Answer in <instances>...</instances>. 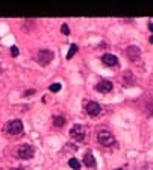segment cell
<instances>
[{"instance_id":"obj_1","label":"cell","mask_w":153,"mask_h":170,"mask_svg":"<svg viewBox=\"0 0 153 170\" xmlns=\"http://www.w3.org/2000/svg\"><path fill=\"white\" fill-rule=\"evenodd\" d=\"M37 61H38V64L43 65V67L49 65L52 61H53V52L52 50H47V49L39 50L38 55H37Z\"/></svg>"},{"instance_id":"obj_2","label":"cell","mask_w":153,"mask_h":170,"mask_svg":"<svg viewBox=\"0 0 153 170\" xmlns=\"http://www.w3.org/2000/svg\"><path fill=\"white\" fill-rule=\"evenodd\" d=\"M70 135L71 138H74L76 141H83L86 137V128L82 125H74L70 129Z\"/></svg>"},{"instance_id":"obj_3","label":"cell","mask_w":153,"mask_h":170,"mask_svg":"<svg viewBox=\"0 0 153 170\" xmlns=\"http://www.w3.org/2000/svg\"><path fill=\"white\" fill-rule=\"evenodd\" d=\"M97 140L102 146H112L115 143V138L109 131H100L97 134Z\"/></svg>"},{"instance_id":"obj_4","label":"cell","mask_w":153,"mask_h":170,"mask_svg":"<svg viewBox=\"0 0 153 170\" xmlns=\"http://www.w3.org/2000/svg\"><path fill=\"white\" fill-rule=\"evenodd\" d=\"M6 131L11 135H18L23 132V121L21 120H11L8 125H6Z\"/></svg>"},{"instance_id":"obj_5","label":"cell","mask_w":153,"mask_h":170,"mask_svg":"<svg viewBox=\"0 0 153 170\" xmlns=\"http://www.w3.org/2000/svg\"><path fill=\"white\" fill-rule=\"evenodd\" d=\"M34 155H35V149L30 144H23L18 147V156L21 160H30L34 158Z\"/></svg>"},{"instance_id":"obj_6","label":"cell","mask_w":153,"mask_h":170,"mask_svg":"<svg viewBox=\"0 0 153 170\" xmlns=\"http://www.w3.org/2000/svg\"><path fill=\"white\" fill-rule=\"evenodd\" d=\"M100 111H102V108L97 102H88L86 103V112H88L90 117H96V115L100 114Z\"/></svg>"},{"instance_id":"obj_7","label":"cell","mask_w":153,"mask_h":170,"mask_svg":"<svg viewBox=\"0 0 153 170\" xmlns=\"http://www.w3.org/2000/svg\"><path fill=\"white\" fill-rule=\"evenodd\" d=\"M126 55H128V58H130L132 61H136V59H139L141 50H139L136 46H129L128 50H126Z\"/></svg>"},{"instance_id":"obj_8","label":"cell","mask_w":153,"mask_h":170,"mask_svg":"<svg viewBox=\"0 0 153 170\" xmlns=\"http://www.w3.org/2000/svg\"><path fill=\"white\" fill-rule=\"evenodd\" d=\"M96 90L99 93H109L112 90V82L111 80H100V82L96 85Z\"/></svg>"},{"instance_id":"obj_9","label":"cell","mask_w":153,"mask_h":170,"mask_svg":"<svg viewBox=\"0 0 153 170\" xmlns=\"http://www.w3.org/2000/svg\"><path fill=\"white\" fill-rule=\"evenodd\" d=\"M102 61H103V64H105V65H108V67H114V65H117V62H118L117 56L111 55V53H106V55H103Z\"/></svg>"},{"instance_id":"obj_10","label":"cell","mask_w":153,"mask_h":170,"mask_svg":"<svg viewBox=\"0 0 153 170\" xmlns=\"http://www.w3.org/2000/svg\"><path fill=\"white\" fill-rule=\"evenodd\" d=\"M83 164H85L86 167H96V160H94V156H92L91 153H86L85 158H83Z\"/></svg>"},{"instance_id":"obj_11","label":"cell","mask_w":153,"mask_h":170,"mask_svg":"<svg viewBox=\"0 0 153 170\" xmlns=\"http://www.w3.org/2000/svg\"><path fill=\"white\" fill-rule=\"evenodd\" d=\"M53 125L56 128H62L65 125V119L61 117V115H56V117H53Z\"/></svg>"},{"instance_id":"obj_12","label":"cell","mask_w":153,"mask_h":170,"mask_svg":"<svg viewBox=\"0 0 153 170\" xmlns=\"http://www.w3.org/2000/svg\"><path fill=\"white\" fill-rule=\"evenodd\" d=\"M68 164H70V167L73 170H79V169H81V162H79L76 158H70L68 160Z\"/></svg>"},{"instance_id":"obj_13","label":"cell","mask_w":153,"mask_h":170,"mask_svg":"<svg viewBox=\"0 0 153 170\" xmlns=\"http://www.w3.org/2000/svg\"><path fill=\"white\" fill-rule=\"evenodd\" d=\"M76 52H77V46H76V44H71V46H70V50H68V53H67V59H71L73 56H74Z\"/></svg>"},{"instance_id":"obj_14","label":"cell","mask_w":153,"mask_h":170,"mask_svg":"<svg viewBox=\"0 0 153 170\" xmlns=\"http://www.w3.org/2000/svg\"><path fill=\"white\" fill-rule=\"evenodd\" d=\"M61 88H62V85H61V84H59V82H55V84H52V85H50L49 90H50L52 93H58V91H61Z\"/></svg>"},{"instance_id":"obj_15","label":"cell","mask_w":153,"mask_h":170,"mask_svg":"<svg viewBox=\"0 0 153 170\" xmlns=\"http://www.w3.org/2000/svg\"><path fill=\"white\" fill-rule=\"evenodd\" d=\"M61 32L64 33V35H70V28H68V24L64 23V24L61 26Z\"/></svg>"},{"instance_id":"obj_16","label":"cell","mask_w":153,"mask_h":170,"mask_svg":"<svg viewBox=\"0 0 153 170\" xmlns=\"http://www.w3.org/2000/svg\"><path fill=\"white\" fill-rule=\"evenodd\" d=\"M18 53H20L18 47H17V46H12V47H11V55L15 58V56H18Z\"/></svg>"},{"instance_id":"obj_17","label":"cell","mask_w":153,"mask_h":170,"mask_svg":"<svg viewBox=\"0 0 153 170\" xmlns=\"http://www.w3.org/2000/svg\"><path fill=\"white\" fill-rule=\"evenodd\" d=\"M124 76H126V78H128V79L130 80V84L134 82V76H132V74H130V71H124ZM126 87H129V82H126Z\"/></svg>"},{"instance_id":"obj_18","label":"cell","mask_w":153,"mask_h":170,"mask_svg":"<svg viewBox=\"0 0 153 170\" xmlns=\"http://www.w3.org/2000/svg\"><path fill=\"white\" fill-rule=\"evenodd\" d=\"M34 93H35V90H28L24 93V97H28V96H30V94H34Z\"/></svg>"},{"instance_id":"obj_19","label":"cell","mask_w":153,"mask_h":170,"mask_svg":"<svg viewBox=\"0 0 153 170\" xmlns=\"http://www.w3.org/2000/svg\"><path fill=\"white\" fill-rule=\"evenodd\" d=\"M149 29H150V32L153 33V23H149Z\"/></svg>"},{"instance_id":"obj_20","label":"cell","mask_w":153,"mask_h":170,"mask_svg":"<svg viewBox=\"0 0 153 170\" xmlns=\"http://www.w3.org/2000/svg\"><path fill=\"white\" fill-rule=\"evenodd\" d=\"M150 43H152V44H153V35H152V37H150Z\"/></svg>"},{"instance_id":"obj_21","label":"cell","mask_w":153,"mask_h":170,"mask_svg":"<svg viewBox=\"0 0 153 170\" xmlns=\"http://www.w3.org/2000/svg\"><path fill=\"white\" fill-rule=\"evenodd\" d=\"M12 170H23V169H12Z\"/></svg>"},{"instance_id":"obj_22","label":"cell","mask_w":153,"mask_h":170,"mask_svg":"<svg viewBox=\"0 0 153 170\" xmlns=\"http://www.w3.org/2000/svg\"><path fill=\"white\" fill-rule=\"evenodd\" d=\"M117 170H121V169H117Z\"/></svg>"}]
</instances>
